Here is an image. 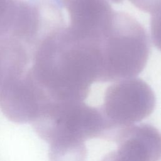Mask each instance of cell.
<instances>
[{"instance_id": "6da1fadb", "label": "cell", "mask_w": 161, "mask_h": 161, "mask_svg": "<svg viewBox=\"0 0 161 161\" xmlns=\"http://www.w3.org/2000/svg\"><path fill=\"white\" fill-rule=\"evenodd\" d=\"M99 69L94 42L66 25L39 35L26 74L51 102H83L98 82Z\"/></svg>"}, {"instance_id": "7a4b0ae2", "label": "cell", "mask_w": 161, "mask_h": 161, "mask_svg": "<svg viewBox=\"0 0 161 161\" xmlns=\"http://www.w3.org/2000/svg\"><path fill=\"white\" fill-rule=\"evenodd\" d=\"M99 60L98 82L119 81L138 75L150 51L145 28L132 16L114 11L96 38Z\"/></svg>"}, {"instance_id": "3957f363", "label": "cell", "mask_w": 161, "mask_h": 161, "mask_svg": "<svg viewBox=\"0 0 161 161\" xmlns=\"http://www.w3.org/2000/svg\"><path fill=\"white\" fill-rule=\"evenodd\" d=\"M49 146L87 139H108L109 128L101 108L83 102L52 103L32 123Z\"/></svg>"}, {"instance_id": "277c9868", "label": "cell", "mask_w": 161, "mask_h": 161, "mask_svg": "<svg viewBox=\"0 0 161 161\" xmlns=\"http://www.w3.org/2000/svg\"><path fill=\"white\" fill-rule=\"evenodd\" d=\"M155 103L153 90L141 79H126L109 86L101 108L109 127V140L114 141L120 131L150 115Z\"/></svg>"}, {"instance_id": "5b68a950", "label": "cell", "mask_w": 161, "mask_h": 161, "mask_svg": "<svg viewBox=\"0 0 161 161\" xmlns=\"http://www.w3.org/2000/svg\"><path fill=\"white\" fill-rule=\"evenodd\" d=\"M118 161H158L161 158V133L154 126L141 124L124 128L114 140Z\"/></svg>"}, {"instance_id": "8992f818", "label": "cell", "mask_w": 161, "mask_h": 161, "mask_svg": "<svg viewBox=\"0 0 161 161\" xmlns=\"http://www.w3.org/2000/svg\"><path fill=\"white\" fill-rule=\"evenodd\" d=\"M31 11L29 1L0 0V38L21 32L29 22Z\"/></svg>"}, {"instance_id": "52a82bcc", "label": "cell", "mask_w": 161, "mask_h": 161, "mask_svg": "<svg viewBox=\"0 0 161 161\" xmlns=\"http://www.w3.org/2000/svg\"><path fill=\"white\" fill-rule=\"evenodd\" d=\"M86 156L84 142L49 147L50 161H86Z\"/></svg>"}, {"instance_id": "ba28073f", "label": "cell", "mask_w": 161, "mask_h": 161, "mask_svg": "<svg viewBox=\"0 0 161 161\" xmlns=\"http://www.w3.org/2000/svg\"><path fill=\"white\" fill-rule=\"evenodd\" d=\"M150 31L153 43L161 51V7L151 14Z\"/></svg>"}, {"instance_id": "9c48e42d", "label": "cell", "mask_w": 161, "mask_h": 161, "mask_svg": "<svg viewBox=\"0 0 161 161\" xmlns=\"http://www.w3.org/2000/svg\"><path fill=\"white\" fill-rule=\"evenodd\" d=\"M114 3H119L124 0H110ZM135 7L142 11L150 14L161 7V0H128Z\"/></svg>"}]
</instances>
